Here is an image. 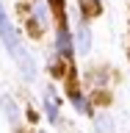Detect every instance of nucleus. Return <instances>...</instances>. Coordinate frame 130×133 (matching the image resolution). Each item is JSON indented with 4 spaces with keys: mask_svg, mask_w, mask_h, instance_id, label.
Wrapping results in <instances>:
<instances>
[{
    "mask_svg": "<svg viewBox=\"0 0 130 133\" xmlns=\"http://www.w3.org/2000/svg\"><path fill=\"white\" fill-rule=\"evenodd\" d=\"M0 39H3V44H6L8 50V56H17L19 53V36H17L14 31V25L8 22V17H6V8H3V3H0Z\"/></svg>",
    "mask_w": 130,
    "mask_h": 133,
    "instance_id": "obj_1",
    "label": "nucleus"
},
{
    "mask_svg": "<svg viewBox=\"0 0 130 133\" xmlns=\"http://www.w3.org/2000/svg\"><path fill=\"white\" fill-rule=\"evenodd\" d=\"M14 61H17L19 75H22L25 81H33V78H36V61H33V56H31L25 47H19V53L14 56Z\"/></svg>",
    "mask_w": 130,
    "mask_h": 133,
    "instance_id": "obj_2",
    "label": "nucleus"
},
{
    "mask_svg": "<svg viewBox=\"0 0 130 133\" xmlns=\"http://www.w3.org/2000/svg\"><path fill=\"white\" fill-rule=\"evenodd\" d=\"M56 50H58L64 58H69V56L75 53V39H72V33L66 31V25H61L58 33H56Z\"/></svg>",
    "mask_w": 130,
    "mask_h": 133,
    "instance_id": "obj_3",
    "label": "nucleus"
},
{
    "mask_svg": "<svg viewBox=\"0 0 130 133\" xmlns=\"http://www.w3.org/2000/svg\"><path fill=\"white\" fill-rule=\"evenodd\" d=\"M42 103H44V114H47V119H50V122H58V108H61V103H58L56 89H53V86H47V89H44Z\"/></svg>",
    "mask_w": 130,
    "mask_h": 133,
    "instance_id": "obj_4",
    "label": "nucleus"
},
{
    "mask_svg": "<svg viewBox=\"0 0 130 133\" xmlns=\"http://www.w3.org/2000/svg\"><path fill=\"white\" fill-rule=\"evenodd\" d=\"M0 111H3V116L8 119V125H19V108H17L14 97L11 94H0Z\"/></svg>",
    "mask_w": 130,
    "mask_h": 133,
    "instance_id": "obj_5",
    "label": "nucleus"
},
{
    "mask_svg": "<svg viewBox=\"0 0 130 133\" xmlns=\"http://www.w3.org/2000/svg\"><path fill=\"white\" fill-rule=\"evenodd\" d=\"M75 47H78V53L89 56V50H91V31H89V25H80V28H78V36H75Z\"/></svg>",
    "mask_w": 130,
    "mask_h": 133,
    "instance_id": "obj_6",
    "label": "nucleus"
},
{
    "mask_svg": "<svg viewBox=\"0 0 130 133\" xmlns=\"http://www.w3.org/2000/svg\"><path fill=\"white\" fill-rule=\"evenodd\" d=\"M33 22L39 25V28H47L50 25V11L44 6V0H36L33 3Z\"/></svg>",
    "mask_w": 130,
    "mask_h": 133,
    "instance_id": "obj_7",
    "label": "nucleus"
},
{
    "mask_svg": "<svg viewBox=\"0 0 130 133\" xmlns=\"http://www.w3.org/2000/svg\"><path fill=\"white\" fill-rule=\"evenodd\" d=\"M114 119H111V114H97L94 116V130L97 133H114Z\"/></svg>",
    "mask_w": 130,
    "mask_h": 133,
    "instance_id": "obj_8",
    "label": "nucleus"
},
{
    "mask_svg": "<svg viewBox=\"0 0 130 133\" xmlns=\"http://www.w3.org/2000/svg\"><path fill=\"white\" fill-rule=\"evenodd\" d=\"M69 100L75 103V108H78L80 114H91V108H89V100L83 97V94H80L78 89H72V91H69Z\"/></svg>",
    "mask_w": 130,
    "mask_h": 133,
    "instance_id": "obj_9",
    "label": "nucleus"
},
{
    "mask_svg": "<svg viewBox=\"0 0 130 133\" xmlns=\"http://www.w3.org/2000/svg\"><path fill=\"white\" fill-rule=\"evenodd\" d=\"M80 8H83V14H100L97 0H80Z\"/></svg>",
    "mask_w": 130,
    "mask_h": 133,
    "instance_id": "obj_10",
    "label": "nucleus"
}]
</instances>
